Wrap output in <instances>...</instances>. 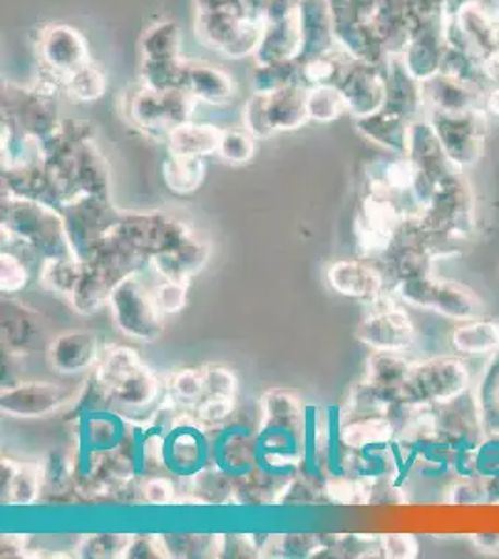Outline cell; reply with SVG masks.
I'll return each instance as SVG.
<instances>
[{
  "mask_svg": "<svg viewBox=\"0 0 499 559\" xmlns=\"http://www.w3.org/2000/svg\"><path fill=\"white\" fill-rule=\"evenodd\" d=\"M308 121V88L300 81L272 94H252L242 108V128L258 140L297 131Z\"/></svg>",
  "mask_w": 499,
  "mask_h": 559,
  "instance_id": "6da1fadb",
  "label": "cell"
},
{
  "mask_svg": "<svg viewBox=\"0 0 499 559\" xmlns=\"http://www.w3.org/2000/svg\"><path fill=\"white\" fill-rule=\"evenodd\" d=\"M197 103L187 90H155L139 83L127 92L121 105L129 121H133L142 133L166 139L179 123L192 120Z\"/></svg>",
  "mask_w": 499,
  "mask_h": 559,
  "instance_id": "7a4b0ae2",
  "label": "cell"
},
{
  "mask_svg": "<svg viewBox=\"0 0 499 559\" xmlns=\"http://www.w3.org/2000/svg\"><path fill=\"white\" fill-rule=\"evenodd\" d=\"M470 369L455 356H437L412 364L399 400L406 405L432 407L468 392Z\"/></svg>",
  "mask_w": 499,
  "mask_h": 559,
  "instance_id": "3957f363",
  "label": "cell"
},
{
  "mask_svg": "<svg viewBox=\"0 0 499 559\" xmlns=\"http://www.w3.org/2000/svg\"><path fill=\"white\" fill-rule=\"evenodd\" d=\"M2 229L13 237H20V241L31 242L32 247L44 248L49 260V250H52L55 260L66 258L58 252L57 247L68 248L73 252L62 213H57L34 198L12 194L7 202V216L2 221Z\"/></svg>",
  "mask_w": 499,
  "mask_h": 559,
  "instance_id": "277c9868",
  "label": "cell"
},
{
  "mask_svg": "<svg viewBox=\"0 0 499 559\" xmlns=\"http://www.w3.org/2000/svg\"><path fill=\"white\" fill-rule=\"evenodd\" d=\"M397 292L401 299L408 305L456 321H472L483 312V302L477 293L459 282L437 278L432 274L424 278L399 282Z\"/></svg>",
  "mask_w": 499,
  "mask_h": 559,
  "instance_id": "5b68a950",
  "label": "cell"
},
{
  "mask_svg": "<svg viewBox=\"0 0 499 559\" xmlns=\"http://www.w3.org/2000/svg\"><path fill=\"white\" fill-rule=\"evenodd\" d=\"M115 321L120 331L139 340H155L163 331V313L158 312L155 293L129 274L108 295Z\"/></svg>",
  "mask_w": 499,
  "mask_h": 559,
  "instance_id": "8992f818",
  "label": "cell"
},
{
  "mask_svg": "<svg viewBox=\"0 0 499 559\" xmlns=\"http://www.w3.org/2000/svg\"><path fill=\"white\" fill-rule=\"evenodd\" d=\"M430 416L437 439L453 452L474 450L479 444L480 432L485 431L483 413L477 395L470 394V390L448 403L432 405Z\"/></svg>",
  "mask_w": 499,
  "mask_h": 559,
  "instance_id": "52a82bcc",
  "label": "cell"
},
{
  "mask_svg": "<svg viewBox=\"0 0 499 559\" xmlns=\"http://www.w3.org/2000/svg\"><path fill=\"white\" fill-rule=\"evenodd\" d=\"M38 55L41 68L47 75L55 76L60 83L73 71L92 62L88 41L81 31L70 25H47L39 33Z\"/></svg>",
  "mask_w": 499,
  "mask_h": 559,
  "instance_id": "ba28073f",
  "label": "cell"
},
{
  "mask_svg": "<svg viewBox=\"0 0 499 559\" xmlns=\"http://www.w3.org/2000/svg\"><path fill=\"white\" fill-rule=\"evenodd\" d=\"M414 324L412 319L403 310H384L364 319L356 337L361 344L382 353H405L414 344Z\"/></svg>",
  "mask_w": 499,
  "mask_h": 559,
  "instance_id": "9c48e42d",
  "label": "cell"
},
{
  "mask_svg": "<svg viewBox=\"0 0 499 559\" xmlns=\"http://www.w3.org/2000/svg\"><path fill=\"white\" fill-rule=\"evenodd\" d=\"M340 90L347 103V112L354 118H366L384 108L385 81L380 66L356 60L340 84Z\"/></svg>",
  "mask_w": 499,
  "mask_h": 559,
  "instance_id": "30bf717a",
  "label": "cell"
},
{
  "mask_svg": "<svg viewBox=\"0 0 499 559\" xmlns=\"http://www.w3.org/2000/svg\"><path fill=\"white\" fill-rule=\"evenodd\" d=\"M70 397L66 386L49 384V382H26L20 386L2 390L0 403L2 413L20 418H44L63 407Z\"/></svg>",
  "mask_w": 499,
  "mask_h": 559,
  "instance_id": "8fae6325",
  "label": "cell"
},
{
  "mask_svg": "<svg viewBox=\"0 0 499 559\" xmlns=\"http://www.w3.org/2000/svg\"><path fill=\"white\" fill-rule=\"evenodd\" d=\"M302 57V31L298 20V8L282 20L269 21L263 25L258 51L253 55L256 64H287L298 62Z\"/></svg>",
  "mask_w": 499,
  "mask_h": 559,
  "instance_id": "7c38bea8",
  "label": "cell"
},
{
  "mask_svg": "<svg viewBox=\"0 0 499 559\" xmlns=\"http://www.w3.org/2000/svg\"><path fill=\"white\" fill-rule=\"evenodd\" d=\"M298 20L302 31V57L298 64L334 51V10L330 0H300Z\"/></svg>",
  "mask_w": 499,
  "mask_h": 559,
  "instance_id": "4fadbf2b",
  "label": "cell"
},
{
  "mask_svg": "<svg viewBox=\"0 0 499 559\" xmlns=\"http://www.w3.org/2000/svg\"><path fill=\"white\" fill-rule=\"evenodd\" d=\"M2 344L15 355L49 347L47 329L38 312L15 302L2 305Z\"/></svg>",
  "mask_w": 499,
  "mask_h": 559,
  "instance_id": "5bb4252c",
  "label": "cell"
},
{
  "mask_svg": "<svg viewBox=\"0 0 499 559\" xmlns=\"http://www.w3.org/2000/svg\"><path fill=\"white\" fill-rule=\"evenodd\" d=\"M326 276L332 289L351 299H377L384 287V276L379 269L364 261H337Z\"/></svg>",
  "mask_w": 499,
  "mask_h": 559,
  "instance_id": "9a60e30c",
  "label": "cell"
},
{
  "mask_svg": "<svg viewBox=\"0 0 499 559\" xmlns=\"http://www.w3.org/2000/svg\"><path fill=\"white\" fill-rule=\"evenodd\" d=\"M97 336L92 332H68L52 340L47 356L52 368L71 376L92 368L97 360Z\"/></svg>",
  "mask_w": 499,
  "mask_h": 559,
  "instance_id": "2e32d148",
  "label": "cell"
},
{
  "mask_svg": "<svg viewBox=\"0 0 499 559\" xmlns=\"http://www.w3.org/2000/svg\"><path fill=\"white\" fill-rule=\"evenodd\" d=\"M185 90L198 103L224 107L237 94V84H235L234 76L226 71L218 70L215 66L189 62Z\"/></svg>",
  "mask_w": 499,
  "mask_h": 559,
  "instance_id": "e0dca14e",
  "label": "cell"
},
{
  "mask_svg": "<svg viewBox=\"0 0 499 559\" xmlns=\"http://www.w3.org/2000/svg\"><path fill=\"white\" fill-rule=\"evenodd\" d=\"M222 129L213 123L189 120L179 123L166 134V146L171 155L181 157H207L218 152L221 146Z\"/></svg>",
  "mask_w": 499,
  "mask_h": 559,
  "instance_id": "ac0fdd59",
  "label": "cell"
},
{
  "mask_svg": "<svg viewBox=\"0 0 499 559\" xmlns=\"http://www.w3.org/2000/svg\"><path fill=\"white\" fill-rule=\"evenodd\" d=\"M405 120L406 118L403 116L382 108L375 115L356 118V128L364 136L373 140L375 144H379L390 152L405 153L406 155L411 126Z\"/></svg>",
  "mask_w": 499,
  "mask_h": 559,
  "instance_id": "d6986e66",
  "label": "cell"
},
{
  "mask_svg": "<svg viewBox=\"0 0 499 559\" xmlns=\"http://www.w3.org/2000/svg\"><path fill=\"white\" fill-rule=\"evenodd\" d=\"M142 60L165 62L183 58V33L176 21L163 20L153 23L140 38Z\"/></svg>",
  "mask_w": 499,
  "mask_h": 559,
  "instance_id": "ffe728a7",
  "label": "cell"
},
{
  "mask_svg": "<svg viewBox=\"0 0 499 559\" xmlns=\"http://www.w3.org/2000/svg\"><path fill=\"white\" fill-rule=\"evenodd\" d=\"M356 60L348 57L347 52H329L323 57L311 58L306 62H300L298 68V81L306 88H317V86H337L343 83L351 66Z\"/></svg>",
  "mask_w": 499,
  "mask_h": 559,
  "instance_id": "44dd1931",
  "label": "cell"
},
{
  "mask_svg": "<svg viewBox=\"0 0 499 559\" xmlns=\"http://www.w3.org/2000/svg\"><path fill=\"white\" fill-rule=\"evenodd\" d=\"M205 260L207 250L190 241V237L153 255V263L157 265L158 273L165 274L166 280H189L190 274L200 271Z\"/></svg>",
  "mask_w": 499,
  "mask_h": 559,
  "instance_id": "7402d4cb",
  "label": "cell"
},
{
  "mask_svg": "<svg viewBox=\"0 0 499 559\" xmlns=\"http://www.w3.org/2000/svg\"><path fill=\"white\" fill-rule=\"evenodd\" d=\"M411 366L412 364L406 362L401 353L377 350L367 362V381L382 390L395 403Z\"/></svg>",
  "mask_w": 499,
  "mask_h": 559,
  "instance_id": "603a6c76",
  "label": "cell"
},
{
  "mask_svg": "<svg viewBox=\"0 0 499 559\" xmlns=\"http://www.w3.org/2000/svg\"><path fill=\"white\" fill-rule=\"evenodd\" d=\"M393 435L395 429L385 414H366L342 429L343 444L351 450L380 448L388 444Z\"/></svg>",
  "mask_w": 499,
  "mask_h": 559,
  "instance_id": "cb8c5ba5",
  "label": "cell"
},
{
  "mask_svg": "<svg viewBox=\"0 0 499 559\" xmlns=\"http://www.w3.org/2000/svg\"><path fill=\"white\" fill-rule=\"evenodd\" d=\"M453 345L462 355L487 356L499 350V323L472 319L453 332Z\"/></svg>",
  "mask_w": 499,
  "mask_h": 559,
  "instance_id": "d4e9b609",
  "label": "cell"
},
{
  "mask_svg": "<svg viewBox=\"0 0 499 559\" xmlns=\"http://www.w3.org/2000/svg\"><path fill=\"white\" fill-rule=\"evenodd\" d=\"M163 178L168 189L177 197H190L202 187L205 178V163L202 157L168 155L163 163Z\"/></svg>",
  "mask_w": 499,
  "mask_h": 559,
  "instance_id": "484cf974",
  "label": "cell"
},
{
  "mask_svg": "<svg viewBox=\"0 0 499 559\" xmlns=\"http://www.w3.org/2000/svg\"><path fill=\"white\" fill-rule=\"evenodd\" d=\"M108 88V76L94 60L83 68L73 71L63 81V92L79 103H94L105 96Z\"/></svg>",
  "mask_w": 499,
  "mask_h": 559,
  "instance_id": "4316f807",
  "label": "cell"
},
{
  "mask_svg": "<svg viewBox=\"0 0 499 559\" xmlns=\"http://www.w3.org/2000/svg\"><path fill=\"white\" fill-rule=\"evenodd\" d=\"M39 474L31 464L2 461V492L12 496L13 503L28 506L36 498Z\"/></svg>",
  "mask_w": 499,
  "mask_h": 559,
  "instance_id": "83f0119b",
  "label": "cell"
},
{
  "mask_svg": "<svg viewBox=\"0 0 499 559\" xmlns=\"http://www.w3.org/2000/svg\"><path fill=\"white\" fill-rule=\"evenodd\" d=\"M157 390L158 379L155 371L147 369L146 366H140L126 381L112 388L110 394L129 407H146L155 400Z\"/></svg>",
  "mask_w": 499,
  "mask_h": 559,
  "instance_id": "f1b7e54d",
  "label": "cell"
},
{
  "mask_svg": "<svg viewBox=\"0 0 499 559\" xmlns=\"http://www.w3.org/2000/svg\"><path fill=\"white\" fill-rule=\"evenodd\" d=\"M189 60H165V62H153L142 60L140 62V83L152 86L155 90H185Z\"/></svg>",
  "mask_w": 499,
  "mask_h": 559,
  "instance_id": "f546056e",
  "label": "cell"
},
{
  "mask_svg": "<svg viewBox=\"0 0 499 559\" xmlns=\"http://www.w3.org/2000/svg\"><path fill=\"white\" fill-rule=\"evenodd\" d=\"M347 112V103L337 86L308 88V116L310 121L330 123Z\"/></svg>",
  "mask_w": 499,
  "mask_h": 559,
  "instance_id": "4dcf8cb0",
  "label": "cell"
},
{
  "mask_svg": "<svg viewBox=\"0 0 499 559\" xmlns=\"http://www.w3.org/2000/svg\"><path fill=\"white\" fill-rule=\"evenodd\" d=\"M140 366L142 364H140L136 350L129 349V347H116L103 358L97 381L102 382L103 388L112 390L121 381H126L127 377L134 373Z\"/></svg>",
  "mask_w": 499,
  "mask_h": 559,
  "instance_id": "1f68e13d",
  "label": "cell"
},
{
  "mask_svg": "<svg viewBox=\"0 0 499 559\" xmlns=\"http://www.w3.org/2000/svg\"><path fill=\"white\" fill-rule=\"evenodd\" d=\"M256 136L245 128L224 129L222 131L218 155L231 166L248 165L256 155Z\"/></svg>",
  "mask_w": 499,
  "mask_h": 559,
  "instance_id": "d6a6232c",
  "label": "cell"
},
{
  "mask_svg": "<svg viewBox=\"0 0 499 559\" xmlns=\"http://www.w3.org/2000/svg\"><path fill=\"white\" fill-rule=\"evenodd\" d=\"M298 62L287 64H256L252 73L253 94H272L298 81Z\"/></svg>",
  "mask_w": 499,
  "mask_h": 559,
  "instance_id": "836d02e7",
  "label": "cell"
},
{
  "mask_svg": "<svg viewBox=\"0 0 499 559\" xmlns=\"http://www.w3.org/2000/svg\"><path fill=\"white\" fill-rule=\"evenodd\" d=\"M171 394L179 403L192 405L200 403L205 395V376L203 369H181L171 379Z\"/></svg>",
  "mask_w": 499,
  "mask_h": 559,
  "instance_id": "e575fe53",
  "label": "cell"
},
{
  "mask_svg": "<svg viewBox=\"0 0 499 559\" xmlns=\"http://www.w3.org/2000/svg\"><path fill=\"white\" fill-rule=\"evenodd\" d=\"M475 477L499 476V431L487 432V437L480 440L474 448Z\"/></svg>",
  "mask_w": 499,
  "mask_h": 559,
  "instance_id": "d590c367",
  "label": "cell"
},
{
  "mask_svg": "<svg viewBox=\"0 0 499 559\" xmlns=\"http://www.w3.org/2000/svg\"><path fill=\"white\" fill-rule=\"evenodd\" d=\"M187 292H189V280H166L165 284L155 287V302H157L158 312L163 316L181 312L187 302Z\"/></svg>",
  "mask_w": 499,
  "mask_h": 559,
  "instance_id": "8d00e7d4",
  "label": "cell"
},
{
  "mask_svg": "<svg viewBox=\"0 0 499 559\" xmlns=\"http://www.w3.org/2000/svg\"><path fill=\"white\" fill-rule=\"evenodd\" d=\"M205 376V395H229L235 397L239 379L234 371L224 366H205L203 368Z\"/></svg>",
  "mask_w": 499,
  "mask_h": 559,
  "instance_id": "74e56055",
  "label": "cell"
},
{
  "mask_svg": "<svg viewBox=\"0 0 499 559\" xmlns=\"http://www.w3.org/2000/svg\"><path fill=\"white\" fill-rule=\"evenodd\" d=\"M0 267H2V271H0L2 292H21L26 286L28 269L25 267V263L17 255L2 252V255H0Z\"/></svg>",
  "mask_w": 499,
  "mask_h": 559,
  "instance_id": "f35d334b",
  "label": "cell"
},
{
  "mask_svg": "<svg viewBox=\"0 0 499 559\" xmlns=\"http://www.w3.org/2000/svg\"><path fill=\"white\" fill-rule=\"evenodd\" d=\"M235 411V397L229 395H205L197 407L198 418L205 424H221Z\"/></svg>",
  "mask_w": 499,
  "mask_h": 559,
  "instance_id": "ab89813d",
  "label": "cell"
},
{
  "mask_svg": "<svg viewBox=\"0 0 499 559\" xmlns=\"http://www.w3.org/2000/svg\"><path fill=\"white\" fill-rule=\"evenodd\" d=\"M380 548H382V552L388 558L395 559L416 558L417 552H419L416 537L406 534L384 535L382 543H380Z\"/></svg>",
  "mask_w": 499,
  "mask_h": 559,
  "instance_id": "60d3db41",
  "label": "cell"
},
{
  "mask_svg": "<svg viewBox=\"0 0 499 559\" xmlns=\"http://www.w3.org/2000/svg\"><path fill=\"white\" fill-rule=\"evenodd\" d=\"M456 498H453V503H480L488 502L487 496V479L483 481H475L468 479L464 484L459 485L455 489Z\"/></svg>",
  "mask_w": 499,
  "mask_h": 559,
  "instance_id": "b9f144b4",
  "label": "cell"
},
{
  "mask_svg": "<svg viewBox=\"0 0 499 559\" xmlns=\"http://www.w3.org/2000/svg\"><path fill=\"white\" fill-rule=\"evenodd\" d=\"M144 496H146V500L150 503H155V506H165V503H170L174 500V495H176V490H174V485L168 481V479H150L146 485H144V489H142Z\"/></svg>",
  "mask_w": 499,
  "mask_h": 559,
  "instance_id": "7bdbcfd3",
  "label": "cell"
},
{
  "mask_svg": "<svg viewBox=\"0 0 499 559\" xmlns=\"http://www.w3.org/2000/svg\"><path fill=\"white\" fill-rule=\"evenodd\" d=\"M194 2H197V10H213V8L235 7V4H247L248 7V0H194Z\"/></svg>",
  "mask_w": 499,
  "mask_h": 559,
  "instance_id": "ee69618b",
  "label": "cell"
},
{
  "mask_svg": "<svg viewBox=\"0 0 499 559\" xmlns=\"http://www.w3.org/2000/svg\"><path fill=\"white\" fill-rule=\"evenodd\" d=\"M488 502L499 503V476L487 479Z\"/></svg>",
  "mask_w": 499,
  "mask_h": 559,
  "instance_id": "f6af8a7d",
  "label": "cell"
},
{
  "mask_svg": "<svg viewBox=\"0 0 499 559\" xmlns=\"http://www.w3.org/2000/svg\"><path fill=\"white\" fill-rule=\"evenodd\" d=\"M498 407H499V388H498Z\"/></svg>",
  "mask_w": 499,
  "mask_h": 559,
  "instance_id": "bcb514c9",
  "label": "cell"
}]
</instances>
